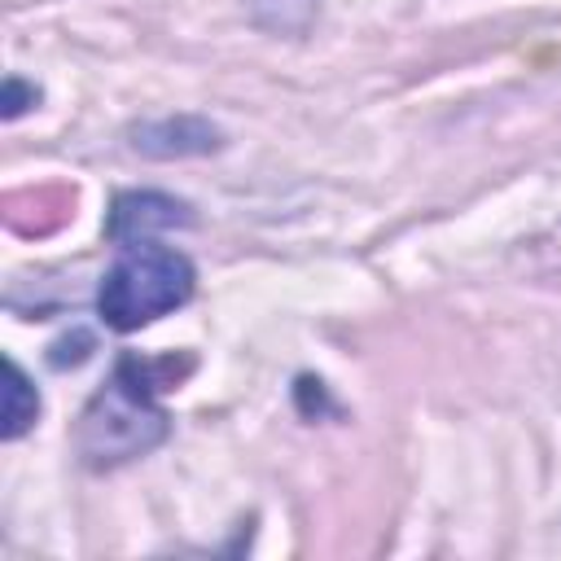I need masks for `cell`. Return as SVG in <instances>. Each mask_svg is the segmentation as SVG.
<instances>
[{
	"label": "cell",
	"instance_id": "obj_1",
	"mask_svg": "<svg viewBox=\"0 0 561 561\" xmlns=\"http://www.w3.org/2000/svg\"><path fill=\"white\" fill-rule=\"evenodd\" d=\"M193 280H197L193 263L180 250L158 241H136L101 280V294H96L101 320L118 333L145 329L149 320L184 307L193 298Z\"/></svg>",
	"mask_w": 561,
	"mask_h": 561
},
{
	"label": "cell",
	"instance_id": "obj_2",
	"mask_svg": "<svg viewBox=\"0 0 561 561\" xmlns=\"http://www.w3.org/2000/svg\"><path fill=\"white\" fill-rule=\"evenodd\" d=\"M167 434V412L153 399L149 368L136 359H123L114 381L88 403L79 421V451L88 465H118L140 451H149Z\"/></svg>",
	"mask_w": 561,
	"mask_h": 561
},
{
	"label": "cell",
	"instance_id": "obj_3",
	"mask_svg": "<svg viewBox=\"0 0 561 561\" xmlns=\"http://www.w3.org/2000/svg\"><path fill=\"white\" fill-rule=\"evenodd\" d=\"M175 224H188V206L175 202V197H162V193H123L110 210V241L118 245H136V241H149L153 232L162 228H175Z\"/></svg>",
	"mask_w": 561,
	"mask_h": 561
},
{
	"label": "cell",
	"instance_id": "obj_4",
	"mask_svg": "<svg viewBox=\"0 0 561 561\" xmlns=\"http://www.w3.org/2000/svg\"><path fill=\"white\" fill-rule=\"evenodd\" d=\"M4 373H9V386H4V438H18L35 421L39 399H35V386L26 381V373L18 364H9Z\"/></svg>",
	"mask_w": 561,
	"mask_h": 561
},
{
	"label": "cell",
	"instance_id": "obj_5",
	"mask_svg": "<svg viewBox=\"0 0 561 561\" xmlns=\"http://www.w3.org/2000/svg\"><path fill=\"white\" fill-rule=\"evenodd\" d=\"M26 96H35V88L26 92V88H22V79H9V83H4V118H18V114L26 110V105H22Z\"/></svg>",
	"mask_w": 561,
	"mask_h": 561
}]
</instances>
